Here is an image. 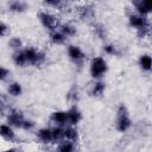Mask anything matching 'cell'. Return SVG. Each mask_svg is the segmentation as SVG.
<instances>
[{
  "mask_svg": "<svg viewBox=\"0 0 152 152\" xmlns=\"http://www.w3.org/2000/svg\"><path fill=\"white\" fill-rule=\"evenodd\" d=\"M108 70L107 62L102 57H95L90 62V75L93 78H100L102 77L106 71Z\"/></svg>",
  "mask_w": 152,
  "mask_h": 152,
  "instance_id": "4",
  "label": "cell"
},
{
  "mask_svg": "<svg viewBox=\"0 0 152 152\" xmlns=\"http://www.w3.org/2000/svg\"><path fill=\"white\" fill-rule=\"evenodd\" d=\"M0 137L7 141H13L15 139V133L10 125H0Z\"/></svg>",
  "mask_w": 152,
  "mask_h": 152,
  "instance_id": "11",
  "label": "cell"
},
{
  "mask_svg": "<svg viewBox=\"0 0 152 152\" xmlns=\"http://www.w3.org/2000/svg\"><path fill=\"white\" fill-rule=\"evenodd\" d=\"M52 132V141H61L63 139V129L61 127L51 128Z\"/></svg>",
  "mask_w": 152,
  "mask_h": 152,
  "instance_id": "25",
  "label": "cell"
},
{
  "mask_svg": "<svg viewBox=\"0 0 152 152\" xmlns=\"http://www.w3.org/2000/svg\"><path fill=\"white\" fill-rule=\"evenodd\" d=\"M7 76H8V70L4 66H0V81L5 80Z\"/></svg>",
  "mask_w": 152,
  "mask_h": 152,
  "instance_id": "29",
  "label": "cell"
},
{
  "mask_svg": "<svg viewBox=\"0 0 152 152\" xmlns=\"http://www.w3.org/2000/svg\"><path fill=\"white\" fill-rule=\"evenodd\" d=\"M25 121V118L23 115V113L18 109H12L7 116V124L12 127H23V124Z\"/></svg>",
  "mask_w": 152,
  "mask_h": 152,
  "instance_id": "6",
  "label": "cell"
},
{
  "mask_svg": "<svg viewBox=\"0 0 152 152\" xmlns=\"http://www.w3.org/2000/svg\"><path fill=\"white\" fill-rule=\"evenodd\" d=\"M26 62L27 64L34 65V66H39L45 62V53L34 49V48H26L23 50Z\"/></svg>",
  "mask_w": 152,
  "mask_h": 152,
  "instance_id": "3",
  "label": "cell"
},
{
  "mask_svg": "<svg viewBox=\"0 0 152 152\" xmlns=\"http://www.w3.org/2000/svg\"><path fill=\"white\" fill-rule=\"evenodd\" d=\"M4 107H5V104H4V102H2L1 100H0V113H1L2 110H4Z\"/></svg>",
  "mask_w": 152,
  "mask_h": 152,
  "instance_id": "32",
  "label": "cell"
},
{
  "mask_svg": "<svg viewBox=\"0 0 152 152\" xmlns=\"http://www.w3.org/2000/svg\"><path fill=\"white\" fill-rule=\"evenodd\" d=\"M63 138H65V140H69V141L75 142L78 139L77 129L74 128V127H68V128L63 129Z\"/></svg>",
  "mask_w": 152,
  "mask_h": 152,
  "instance_id": "16",
  "label": "cell"
},
{
  "mask_svg": "<svg viewBox=\"0 0 152 152\" xmlns=\"http://www.w3.org/2000/svg\"><path fill=\"white\" fill-rule=\"evenodd\" d=\"M103 51L108 55H114V56L119 55V50L114 44H104L103 45Z\"/></svg>",
  "mask_w": 152,
  "mask_h": 152,
  "instance_id": "27",
  "label": "cell"
},
{
  "mask_svg": "<svg viewBox=\"0 0 152 152\" xmlns=\"http://www.w3.org/2000/svg\"><path fill=\"white\" fill-rule=\"evenodd\" d=\"M4 152H19L17 148H7V150H5Z\"/></svg>",
  "mask_w": 152,
  "mask_h": 152,
  "instance_id": "31",
  "label": "cell"
},
{
  "mask_svg": "<svg viewBox=\"0 0 152 152\" xmlns=\"http://www.w3.org/2000/svg\"><path fill=\"white\" fill-rule=\"evenodd\" d=\"M50 39H51V42H52L53 44L59 45V44H63V43L65 42L66 37H65L61 31H53V32H51V34H50Z\"/></svg>",
  "mask_w": 152,
  "mask_h": 152,
  "instance_id": "21",
  "label": "cell"
},
{
  "mask_svg": "<svg viewBox=\"0 0 152 152\" xmlns=\"http://www.w3.org/2000/svg\"><path fill=\"white\" fill-rule=\"evenodd\" d=\"M128 23L132 27L137 30L139 38H145L150 36V21L147 17H142L139 14H131L128 17Z\"/></svg>",
  "mask_w": 152,
  "mask_h": 152,
  "instance_id": "1",
  "label": "cell"
},
{
  "mask_svg": "<svg viewBox=\"0 0 152 152\" xmlns=\"http://www.w3.org/2000/svg\"><path fill=\"white\" fill-rule=\"evenodd\" d=\"M66 115H68V122L71 125H77L82 119V113L76 106L70 107L69 110H66Z\"/></svg>",
  "mask_w": 152,
  "mask_h": 152,
  "instance_id": "10",
  "label": "cell"
},
{
  "mask_svg": "<svg viewBox=\"0 0 152 152\" xmlns=\"http://www.w3.org/2000/svg\"><path fill=\"white\" fill-rule=\"evenodd\" d=\"M13 62H14V64L15 65H18V66H24V65H26L27 64V62H26V58H25V55H24V52H23V50H18V51H15L14 53H13Z\"/></svg>",
  "mask_w": 152,
  "mask_h": 152,
  "instance_id": "19",
  "label": "cell"
},
{
  "mask_svg": "<svg viewBox=\"0 0 152 152\" xmlns=\"http://www.w3.org/2000/svg\"><path fill=\"white\" fill-rule=\"evenodd\" d=\"M38 18H39V21L42 23V25H43L46 30H49L50 32L57 31V28L59 27V21H58V19H57L53 14H51L50 12L42 11V12H39Z\"/></svg>",
  "mask_w": 152,
  "mask_h": 152,
  "instance_id": "5",
  "label": "cell"
},
{
  "mask_svg": "<svg viewBox=\"0 0 152 152\" xmlns=\"http://www.w3.org/2000/svg\"><path fill=\"white\" fill-rule=\"evenodd\" d=\"M8 45H10L13 50L18 51V50H20V48H21V45H23V42H21L20 38H18V37H13V38L10 39Z\"/></svg>",
  "mask_w": 152,
  "mask_h": 152,
  "instance_id": "26",
  "label": "cell"
},
{
  "mask_svg": "<svg viewBox=\"0 0 152 152\" xmlns=\"http://www.w3.org/2000/svg\"><path fill=\"white\" fill-rule=\"evenodd\" d=\"M131 125H132V120H131L128 109L124 103H121L118 107V110H116V124H115V127H116V129L119 132H126L131 127Z\"/></svg>",
  "mask_w": 152,
  "mask_h": 152,
  "instance_id": "2",
  "label": "cell"
},
{
  "mask_svg": "<svg viewBox=\"0 0 152 152\" xmlns=\"http://www.w3.org/2000/svg\"><path fill=\"white\" fill-rule=\"evenodd\" d=\"M77 14L81 19L86 20V19H91L94 18V14H95V10H94V6L93 5H89V4H83L81 6L77 7Z\"/></svg>",
  "mask_w": 152,
  "mask_h": 152,
  "instance_id": "8",
  "label": "cell"
},
{
  "mask_svg": "<svg viewBox=\"0 0 152 152\" xmlns=\"http://www.w3.org/2000/svg\"><path fill=\"white\" fill-rule=\"evenodd\" d=\"M51 119L56 124H59V125H63V124L68 122V115H66V112H64V110H56V112H53L52 115H51Z\"/></svg>",
  "mask_w": 152,
  "mask_h": 152,
  "instance_id": "15",
  "label": "cell"
},
{
  "mask_svg": "<svg viewBox=\"0 0 152 152\" xmlns=\"http://www.w3.org/2000/svg\"><path fill=\"white\" fill-rule=\"evenodd\" d=\"M33 127H34V122H33L32 120H26V119H25V121H24L21 128H24V129H31V128H33Z\"/></svg>",
  "mask_w": 152,
  "mask_h": 152,
  "instance_id": "28",
  "label": "cell"
},
{
  "mask_svg": "<svg viewBox=\"0 0 152 152\" xmlns=\"http://www.w3.org/2000/svg\"><path fill=\"white\" fill-rule=\"evenodd\" d=\"M7 90H8V94H11L12 96H19L23 93V88H21V84L19 82H12L8 86Z\"/></svg>",
  "mask_w": 152,
  "mask_h": 152,
  "instance_id": "22",
  "label": "cell"
},
{
  "mask_svg": "<svg viewBox=\"0 0 152 152\" xmlns=\"http://www.w3.org/2000/svg\"><path fill=\"white\" fill-rule=\"evenodd\" d=\"M7 30H8V27H7V25L0 21V37H2V36H5V34H6V32H7Z\"/></svg>",
  "mask_w": 152,
  "mask_h": 152,
  "instance_id": "30",
  "label": "cell"
},
{
  "mask_svg": "<svg viewBox=\"0 0 152 152\" xmlns=\"http://www.w3.org/2000/svg\"><path fill=\"white\" fill-rule=\"evenodd\" d=\"M134 6H135V10L138 11L139 15L146 17L152 10V1L151 0H139V1L134 2Z\"/></svg>",
  "mask_w": 152,
  "mask_h": 152,
  "instance_id": "9",
  "label": "cell"
},
{
  "mask_svg": "<svg viewBox=\"0 0 152 152\" xmlns=\"http://www.w3.org/2000/svg\"><path fill=\"white\" fill-rule=\"evenodd\" d=\"M91 27H93L91 30H93L94 34H95L97 38H100V39H106V38H107V30H106V27H104L102 24L95 23V24H93Z\"/></svg>",
  "mask_w": 152,
  "mask_h": 152,
  "instance_id": "12",
  "label": "cell"
},
{
  "mask_svg": "<svg viewBox=\"0 0 152 152\" xmlns=\"http://www.w3.org/2000/svg\"><path fill=\"white\" fill-rule=\"evenodd\" d=\"M57 152H75V144L72 141L65 140L62 144H59Z\"/></svg>",
  "mask_w": 152,
  "mask_h": 152,
  "instance_id": "23",
  "label": "cell"
},
{
  "mask_svg": "<svg viewBox=\"0 0 152 152\" xmlns=\"http://www.w3.org/2000/svg\"><path fill=\"white\" fill-rule=\"evenodd\" d=\"M68 55H69L70 59L75 63H81L86 58V53L77 45H69L68 46Z\"/></svg>",
  "mask_w": 152,
  "mask_h": 152,
  "instance_id": "7",
  "label": "cell"
},
{
  "mask_svg": "<svg viewBox=\"0 0 152 152\" xmlns=\"http://www.w3.org/2000/svg\"><path fill=\"white\" fill-rule=\"evenodd\" d=\"M139 65L144 71H150L151 66H152V59L151 56L147 53H144L139 57Z\"/></svg>",
  "mask_w": 152,
  "mask_h": 152,
  "instance_id": "13",
  "label": "cell"
},
{
  "mask_svg": "<svg viewBox=\"0 0 152 152\" xmlns=\"http://www.w3.org/2000/svg\"><path fill=\"white\" fill-rule=\"evenodd\" d=\"M59 28H61V32H62L65 37H72V36H75L76 32H77L76 27L72 26L71 24H63V25L59 26Z\"/></svg>",
  "mask_w": 152,
  "mask_h": 152,
  "instance_id": "20",
  "label": "cell"
},
{
  "mask_svg": "<svg viewBox=\"0 0 152 152\" xmlns=\"http://www.w3.org/2000/svg\"><path fill=\"white\" fill-rule=\"evenodd\" d=\"M104 89H106V84H104L103 82H101V81H97V82H95V83L93 84L91 90H90V95H91V96H95V97L101 96V95L103 94Z\"/></svg>",
  "mask_w": 152,
  "mask_h": 152,
  "instance_id": "17",
  "label": "cell"
},
{
  "mask_svg": "<svg viewBox=\"0 0 152 152\" xmlns=\"http://www.w3.org/2000/svg\"><path fill=\"white\" fill-rule=\"evenodd\" d=\"M45 6H49V7H53L55 10H58V11H63L64 7L68 5L66 2L64 1H59V0H55V1H45L44 2Z\"/></svg>",
  "mask_w": 152,
  "mask_h": 152,
  "instance_id": "24",
  "label": "cell"
},
{
  "mask_svg": "<svg viewBox=\"0 0 152 152\" xmlns=\"http://www.w3.org/2000/svg\"><path fill=\"white\" fill-rule=\"evenodd\" d=\"M53 152H57V151H53Z\"/></svg>",
  "mask_w": 152,
  "mask_h": 152,
  "instance_id": "33",
  "label": "cell"
},
{
  "mask_svg": "<svg viewBox=\"0 0 152 152\" xmlns=\"http://www.w3.org/2000/svg\"><path fill=\"white\" fill-rule=\"evenodd\" d=\"M26 7H27V5H26L25 2H23V1H18V0H15V1H11V2L8 4V8H10V11L15 12V13H21V12H24V11L26 10Z\"/></svg>",
  "mask_w": 152,
  "mask_h": 152,
  "instance_id": "18",
  "label": "cell"
},
{
  "mask_svg": "<svg viewBox=\"0 0 152 152\" xmlns=\"http://www.w3.org/2000/svg\"><path fill=\"white\" fill-rule=\"evenodd\" d=\"M37 135H38L39 140L43 141V142H51L52 141V132H51V128H48V127L42 128V129L38 131Z\"/></svg>",
  "mask_w": 152,
  "mask_h": 152,
  "instance_id": "14",
  "label": "cell"
}]
</instances>
